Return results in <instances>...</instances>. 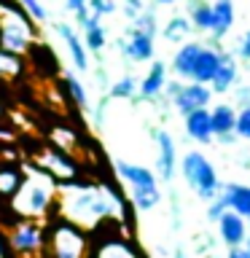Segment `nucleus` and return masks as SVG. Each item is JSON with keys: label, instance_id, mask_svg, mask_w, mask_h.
<instances>
[{"label": "nucleus", "instance_id": "2f4dec72", "mask_svg": "<svg viewBox=\"0 0 250 258\" xmlns=\"http://www.w3.org/2000/svg\"><path fill=\"white\" fill-rule=\"evenodd\" d=\"M19 6H22V11L27 14L32 22H38V24L48 22V11H46V6L40 3V0H19Z\"/></svg>", "mask_w": 250, "mask_h": 258}, {"label": "nucleus", "instance_id": "393cba45", "mask_svg": "<svg viewBox=\"0 0 250 258\" xmlns=\"http://www.w3.org/2000/svg\"><path fill=\"white\" fill-rule=\"evenodd\" d=\"M189 22L194 30L210 32V0H191L189 3Z\"/></svg>", "mask_w": 250, "mask_h": 258}, {"label": "nucleus", "instance_id": "7c9ffc66", "mask_svg": "<svg viewBox=\"0 0 250 258\" xmlns=\"http://www.w3.org/2000/svg\"><path fill=\"white\" fill-rule=\"evenodd\" d=\"M110 100H132V97L137 94V78L135 76H124L118 78L116 84L110 86Z\"/></svg>", "mask_w": 250, "mask_h": 258}, {"label": "nucleus", "instance_id": "2eb2a0df", "mask_svg": "<svg viewBox=\"0 0 250 258\" xmlns=\"http://www.w3.org/2000/svg\"><path fill=\"white\" fill-rule=\"evenodd\" d=\"M239 81V70H237V56L229 51H221V62H218L215 76L210 78V92L213 94H226L231 92V86Z\"/></svg>", "mask_w": 250, "mask_h": 258}, {"label": "nucleus", "instance_id": "cd10ccee", "mask_svg": "<svg viewBox=\"0 0 250 258\" xmlns=\"http://www.w3.org/2000/svg\"><path fill=\"white\" fill-rule=\"evenodd\" d=\"M191 22H189V16H175V19H169L167 22V27H164V38L169 40V43H180V40L189 38V32H191Z\"/></svg>", "mask_w": 250, "mask_h": 258}, {"label": "nucleus", "instance_id": "72a5a7b5", "mask_svg": "<svg viewBox=\"0 0 250 258\" xmlns=\"http://www.w3.org/2000/svg\"><path fill=\"white\" fill-rule=\"evenodd\" d=\"M234 135L242 137V140H250V105L247 108H239L237 124H234Z\"/></svg>", "mask_w": 250, "mask_h": 258}, {"label": "nucleus", "instance_id": "f03ea898", "mask_svg": "<svg viewBox=\"0 0 250 258\" xmlns=\"http://www.w3.org/2000/svg\"><path fill=\"white\" fill-rule=\"evenodd\" d=\"M56 194H59V183L48 172H43L35 164H27L22 169V183L11 197H8V207L16 218H30V221H46L54 215L56 207Z\"/></svg>", "mask_w": 250, "mask_h": 258}, {"label": "nucleus", "instance_id": "bb28decb", "mask_svg": "<svg viewBox=\"0 0 250 258\" xmlns=\"http://www.w3.org/2000/svg\"><path fill=\"white\" fill-rule=\"evenodd\" d=\"M62 84H65V89H68V94L73 97V102H76L78 108L89 110V94H86V86L81 84V81L73 76V73H68V70L62 73Z\"/></svg>", "mask_w": 250, "mask_h": 258}, {"label": "nucleus", "instance_id": "f3484780", "mask_svg": "<svg viewBox=\"0 0 250 258\" xmlns=\"http://www.w3.org/2000/svg\"><path fill=\"white\" fill-rule=\"evenodd\" d=\"M167 86V64L164 62H151V70L143 76V81H137V94L143 100H156Z\"/></svg>", "mask_w": 250, "mask_h": 258}, {"label": "nucleus", "instance_id": "5701e85b", "mask_svg": "<svg viewBox=\"0 0 250 258\" xmlns=\"http://www.w3.org/2000/svg\"><path fill=\"white\" fill-rule=\"evenodd\" d=\"M81 30H84V46L86 51H102L105 43H108V32H105L100 16L89 14L84 22H81Z\"/></svg>", "mask_w": 250, "mask_h": 258}, {"label": "nucleus", "instance_id": "9d476101", "mask_svg": "<svg viewBox=\"0 0 250 258\" xmlns=\"http://www.w3.org/2000/svg\"><path fill=\"white\" fill-rule=\"evenodd\" d=\"M210 100H213V92H210L207 84H197V81H189V84L180 86V92L172 97V105L180 116H189L191 110L207 108Z\"/></svg>", "mask_w": 250, "mask_h": 258}, {"label": "nucleus", "instance_id": "4be33fe9", "mask_svg": "<svg viewBox=\"0 0 250 258\" xmlns=\"http://www.w3.org/2000/svg\"><path fill=\"white\" fill-rule=\"evenodd\" d=\"M218 62H221V48L218 46H202V51L197 56V64H194L191 81L197 84H210V78L215 76Z\"/></svg>", "mask_w": 250, "mask_h": 258}, {"label": "nucleus", "instance_id": "79ce46f5", "mask_svg": "<svg viewBox=\"0 0 250 258\" xmlns=\"http://www.w3.org/2000/svg\"><path fill=\"white\" fill-rule=\"evenodd\" d=\"M226 258H247V253H245V247H229V253H226Z\"/></svg>", "mask_w": 250, "mask_h": 258}, {"label": "nucleus", "instance_id": "ea45409f", "mask_svg": "<svg viewBox=\"0 0 250 258\" xmlns=\"http://www.w3.org/2000/svg\"><path fill=\"white\" fill-rule=\"evenodd\" d=\"M180 86H183L180 81H167V86H164V94L169 97V100H172V97H175L177 92H180Z\"/></svg>", "mask_w": 250, "mask_h": 258}, {"label": "nucleus", "instance_id": "7ed1b4c3", "mask_svg": "<svg viewBox=\"0 0 250 258\" xmlns=\"http://www.w3.org/2000/svg\"><path fill=\"white\" fill-rule=\"evenodd\" d=\"M43 258H89V231L59 215L46 218Z\"/></svg>", "mask_w": 250, "mask_h": 258}, {"label": "nucleus", "instance_id": "412c9836", "mask_svg": "<svg viewBox=\"0 0 250 258\" xmlns=\"http://www.w3.org/2000/svg\"><path fill=\"white\" fill-rule=\"evenodd\" d=\"M202 46H205V43H199V40H189V43H183L175 51V56H172V73L177 78L191 81V73H194V64H197V56L202 51Z\"/></svg>", "mask_w": 250, "mask_h": 258}, {"label": "nucleus", "instance_id": "49530a36", "mask_svg": "<svg viewBox=\"0 0 250 258\" xmlns=\"http://www.w3.org/2000/svg\"><path fill=\"white\" fill-rule=\"evenodd\" d=\"M159 6H172V3H177V0H156Z\"/></svg>", "mask_w": 250, "mask_h": 258}, {"label": "nucleus", "instance_id": "58836bf2", "mask_svg": "<svg viewBox=\"0 0 250 258\" xmlns=\"http://www.w3.org/2000/svg\"><path fill=\"white\" fill-rule=\"evenodd\" d=\"M237 105L239 108H247L250 105V86H237Z\"/></svg>", "mask_w": 250, "mask_h": 258}, {"label": "nucleus", "instance_id": "a211bd4d", "mask_svg": "<svg viewBox=\"0 0 250 258\" xmlns=\"http://www.w3.org/2000/svg\"><path fill=\"white\" fill-rule=\"evenodd\" d=\"M56 32L62 35L65 46H68V54H70L73 64H76V70L86 73L89 70V51H86V46H84V38H81L78 32L70 27V24H56Z\"/></svg>", "mask_w": 250, "mask_h": 258}, {"label": "nucleus", "instance_id": "473e14b6", "mask_svg": "<svg viewBox=\"0 0 250 258\" xmlns=\"http://www.w3.org/2000/svg\"><path fill=\"white\" fill-rule=\"evenodd\" d=\"M132 27H137V30H143V32H148V35L156 38V32H159V27H156V14L145 8V11L137 16V19H132Z\"/></svg>", "mask_w": 250, "mask_h": 258}, {"label": "nucleus", "instance_id": "a19ab883", "mask_svg": "<svg viewBox=\"0 0 250 258\" xmlns=\"http://www.w3.org/2000/svg\"><path fill=\"white\" fill-rule=\"evenodd\" d=\"M11 253V247H8V239H6V231L0 229V258H8Z\"/></svg>", "mask_w": 250, "mask_h": 258}, {"label": "nucleus", "instance_id": "aec40b11", "mask_svg": "<svg viewBox=\"0 0 250 258\" xmlns=\"http://www.w3.org/2000/svg\"><path fill=\"white\" fill-rule=\"evenodd\" d=\"M185 118V135L191 137L194 143H213V126H210V108H199V110H191Z\"/></svg>", "mask_w": 250, "mask_h": 258}, {"label": "nucleus", "instance_id": "f257e3e1", "mask_svg": "<svg viewBox=\"0 0 250 258\" xmlns=\"http://www.w3.org/2000/svg\"><path fill=\"white\" fill-rule=\"evenodd\" d=\"M121 213H124V205L110 185L81 180V177L70 183H59L54 215L81 226L89 234L110 223L113 218H121Z\"/></svg>", "mask_w": 250, "mask_h": 258}, {"label": "nucleus", "instance_id": "423d86ee", "mask_svg": "<svg viewBox=\"0 0 250 258\" xmlns=\"http://www.w3.org/2000/svg\"><path fill=\"white\" fill-rule=\"evenodd\" d=\"M89 258H145V253L129 234L105 223L89 234Z\"/></svg>", "mask_w": 250, "mask_h": 258}, {"label": "nucleus", "instance_id": "9b49d317", "mask_svg": "<svg viewBox=\"0 0 250 258\" xmlns=\"http://www.w3.org/2000/svg\"><path fill=\"white\" fill-rule=\"evenodd\" d=\"M153 137H156V145H159V159H156L159 177H161V180H172L175 169H177V145H175V137L169 135L167 129H156Z\"/></svg>", "mask_w": 250, "mask_h": 258}, {"label": "nucleus", "instance_id": "c756f323", "mask_svg": "<svg viewBox=\"0 0 250 258\" xmlns=\"http://www.w3.org/2000/svg\"><path fill=\"white\" fill-rule=\"evenodd\" d=\"M22 183V169L16 167H0V197H11Z\"/></svg>", "mask_w": 250, "mask_h": 258}, {"label": "nucleus", "instance_id": "09e8293b", "mask_svg": "<svg viewBox=\"0 0 250 258\" xmlns=\"http://www.w3.org/2000/svg\"><path fill=\"white\" fill-rule=\"evenodd\" d=\"M247 229H250V218H247Z\"/></svg>", "mask_w": 250, "mask_h": 258}, {"label": "nucleus", "instance_id": "a18cd8bd", "mask_svg": "<svg viewBox=\"0 0 250 258\" xmlns=\"http://www.w3.org/2000/svg\"><path fill=\"white\" fill-rule=\"evenodd\" d=\"M242 247H245V253H247V258H250V234H247V239H245V245H242Z\"/></svg>", "mask_w": 250, "mask_h": 258}, {"label": "nucleus", "instance_id": "6e6552de", "mask_svg": "<svg viewBox=\"0 0 250 258\" xmlns=\"http://www.w3.org/2000/svg\"><path fill=\"white\" fill-rule=\"evenodd\" d=\"M32 164L48 172L56 183H70L81 177V169L76 164V159H73V153L56 148V145H43L40 151H35L32 153Z\"/></svg>", "mask_w": 250, "mask_h": 258}, {"label": "nucleus", "instance_id": "c9c22d12", "mask_svg": "<svg viewBox=\"0 0 250 258\" xmlns=\"http://www.w3.org/2000/svg\"><path fill=\"white\" fill-rule=\"evenodd\" d=\"M65 8H68V11L76 16L78 24L89 16V0H65Z\"/></svg>", "mask_w": 250, "mask_h": 258}, {"label": "nucleus", "instance_id": "4c0bfd02", "mask_svg": "<svg viewBox=\"0 0 250 258\" xmlns=\"http://www.w3.org/2000/svg\"><path fill=\"white\" fill-rule=\"evenodd\" d=\"M237 56H239V59H245V62H250V30L239 38V43H237Z\"/></svg>", "mask_w": 250, "mask_h": 258}, {"label": "nucleus", "instance_id": "f8f14e48", "mask_svg": "<svg viewBox=\"0 0 250 258\" xmlns=\"http://www.w3.org/2000/svg\"><path fill=\"white\" fill-rule=\"evenodd\" d=\"M218 234H221V239H223V245L226 247H239V245H245V239H247V218H242L237 213H231V210H226V213L218 218Z\"/></svg>", "mask_w": 250, "mask_h": 258}, {"label": "nucleus", "instance_id": "e433bc0d", "mask_svg": "<svg viewBox=\"0 0 250 258\" xmlns=\"http://www.w3.org/2000/svg\"><path fill=\"white\" fill-rule=\"evenodd\" d=\"M143 11H145L143 0H124V14L129 16V19H137Z\"/></svg>", "mask_w": 250, "mask_h": 258}, {"label": "nucleus", "instance_id": "39448f33", "mask_svg": "<svg viewBox=\"0 0 250 258\" xmlns=\"http://www.w3.org/2000/svg\"><path fill=\"white\" fill-rule=\"evenodd\" d=\"M180 172H183V180L189 183V188L205 202L215 199L223 188L221 177H218V172H215V164L202 151H189L185 153V156L180 159Z\"/></svg>", "mask_w": 250, "mask_h": 258}, {"label": "nucleus", "instance_id": "6ab92c4d", "mask_svg": "<svg viewBox=\"0 0 250 258\" xmlns=\"http://www.w3.org/2000/svg\"><path fill=\"white\" fill-rule=\"evenodd\" d=\"M221 197L231 213L250 218V183H223Z\"/></svg>", "mask_w": 250, "mask_h": 258}, {"label": "nucleus", "instance_id": "20e7f679", "mask_svg": "<svg viewBox=\"0 0 250 258\" xmlns=\"http://www.w3.org/2000/svg\"><path fill=\"white\" fill-rule=\"evenodd\" d=\"M32 46H38V30L22 8L0 6V48L11 54H30Z\"/></svg>", "mask_w": 250, "mask_h": 258}, {"label": "nucleus", "instance_id": "c03bdc74", "mask_svg": "<svg viewBox=\"0 0 250 258\" xmlns=\"http://www.w3.org/2000/svg\"><path fill=\"white\" fill-rule=\"evenodd\" d=\"M175 258H189V255H185L183 247H177V250H175Z\"/></svg>", "mask_w": 250, "mask_h": 258}, {"label": "nucleus", "instance_id": "ddd939ff", "mask_svg": "<svg viewBox=\"0 0 250 258\" xmlns=\"http://www.w3.org/2000/svg\"><path fill=\"white\" fill-rule=\"evenodd\" d=\"M234 124H237V110L229 102H221L215 108H210V126H213V137L221 143H234Z\"/></svg>", "mask_w": 250, "mask_h": 258}, {"label": "nucleus", "instance_id": "f704fd0d", "mask_svg": "<svg viewBox=\"0 0 250 258\" xmlns=\"http://www.w3.org/2000/svg\"><path fill=\"white\" fill-rule=\"evenodd\" d=\"M226 210H229V207H226L223 197L218 194L215 199H210V202H207V221H210V223H218V218H221Z\"/></svg>", "mask_w": 250, "mask_h": 258}, {"label": "nucleus", "instance_id": "4468645a", "mask_svg": "<svg viewBox=\"0 0 250 258\" xmlns=\"http://www.w3.org/2000/svg\"><path fill=\"white\" fill-rule=\"evenodd\" d=\"M234 19H237V14H234L231 0H213L210 3V35L215 40H223L229 35L234 27Z\"/></svg>", "mask_w": 250, "mask_h": 258}, {"label": "nucleus", "instance_id": "c85d7f7f", "mask_svg": "<svg viewBox=\"0 0 250 258\" xmlns=\"http://www.w3.org/2000/svg\"><path fill=\"white\" fill-rule=\"evenodd\" d=\"M48 137H51V145H56V148H62L68 153H73L78 145V135H76V129H70V126H51V135Z\"/></svg>", "mask_w": 250, "mask_h": 258}, {"label": "nucleus", "instance_id": "37998d69", "mask_svg": "<svg viewBox=\"0 0 250 258\" xmlns=\"http://www.w3.org/2000/svg\"><path fill=\"white\" fill-rule=\"evenodd\" d=\"M0 140H14V132L8 126H0Z\"/></svg>", "mask_w": 250, "mask_h": 258}, {"label": "nucleus", "instance_id": "de8ad7c7", "mask_svg": "<svg viewBox=\"0 0 250 258\" xmlns=\"http://www.w3.org/2000/svg\"><path fill=\"white\" fill-rule=\"evenodd\" d=\"M6 113H8V110H6V105H3V102H0V121H3V118H6Z\"/></svg>", "mask_w": 250, "mask_h": 258}, {"label": "nucleus", "instance_id": "b1692460", "mask_svg": "<svg viewBox=\"0 0 250 258\" xmlns=\"http://www.w3.org/2000/svg\"><path fill=\"white\" fill-rule=\"evenodd\" d=\"M24 76V56L0 48V81H14Z\"/></svg>", "mask_w": 250, "mask_h": 258}, {"label": "nucleus", "instance_id": "a878e982", "mask_svg": "<svg viewBox=\"0 0 250 258\" xmlns=\"http://www.w3.org/2000/svg\"><path fill=\"white\" fill-rule=\"evenodd\" d=\"M129 199H132L135 210H140V213H148V210H153L161 202V191L159 185H153V188H132V194H129Z\"/></svg>", "mask_w": 250, "mask_h": 258}, {"label": "nucleus", "instance_id": "1a4fd4ad", "mask_svg": "<svg viewBox=\"0 0 250 258\" xmlns=\"http://www.w3.org/2000/svg\"><path fill=\"white\" fill-rule=\"evenodd\" d=\"M153 35H148V32L137 30V27H129L127 30V38L118 40V48L121 54L127 56V59L132 62H151L153 59V51H156V43H153Z\"/></svg>", "mask_w": 250, "mask_h": 258}, {"label": "nucleus", "instance_id": "dca6fc26", "mask_svg": "<svg viewBox=\"0 0 250 258\" xmlns=\"http://www.w3.org/2000/svg\"><path fill=\"white\" fill-rule=\"evenodd\" d=\"M116 172L129 188H153V185H159L156 172H151V169L143 167V164H132V161L118 159L116 161Z\"/></svg>", "mask_w": 250, "mask_h": 258}, {"label": "nucleus", "instance_id": "0eeeda50", "mask_svg": "<svg viewBox=\"0 0 250 258\" xmlns=\"http://www.w3.org/2000/svg\"><path fill=\"white\" fill-rule=\"evenodd\" d=\"M8 247L16 255L40 258L46 242V221H30V218H16L14 226L6 231Z\"/></svg>", "mask_w": 250, "mask_h": 258}]
</instances>
